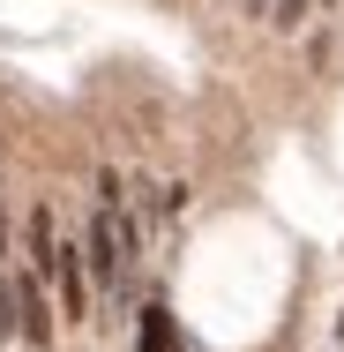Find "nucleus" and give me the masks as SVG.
Here are the masks:
<instances>
[{"label":"nucleus","mask_w":344,"mask_h":352,"mask_svg":"<svg viewBox=\"0 0 344 352\" xmlns=\"http://www.w3.org/2000/svg\"><path fill=\"white\" fill-rule=\"evenodd\" d=\"M45 278L60 285V315H68V322H82V315H90V263H82V248H75V240H53Z\"/></svg>","instance_id":"1"},{"label":"nucleus","mask_w":344,"mask_h":352,"mask_svg":"<svg viewBox=\"0 0 344 352\" xmlns=\"http://www.w3.org/2000/svg\"><path fill=\"white\" fill-rule=\"evenodd\" d=\"M15 330L30 345H53V300H45V270H23L15 278Z\"/></svg>","instance_id":"2"},{"label":"nucleus","mask_w":344,"mask_h":352,"mask_svg":"<svg viewBox=\"0 0 344 352\" xmlns=\"http://www.w3.org/2000/svg\"><path fill=\"white\" fill-rule=\"evenodd\" d=\"M53 240H60V232H53V210L38 203V210H30V270H45V263H53Z\"/></svg>","instance_id":"3"},{"label":"nucleus","mask_w":344,"mask_h":352,"mask_svg":"<svg viewBox=\"0 0 344 352\" xmlns=\"http://www.w3.org/2000/svg\"><path fill=\"white\" fill-rule=\"evenodd\" d=\"M142 352H172V315L165 307H142Z\"/></svg>","instance_id":"4"},{"label":"nucleus","mask_w":344,"mask_h":352,"mask_svg":"<svg viewBox=\"0 0 344 352\" xmlns=\"http://www.w3.org/2000/svg\"><path fill=\"white\" fill-rule=\"evenodd\" d=\"M307 8H314V0H277L270 23H277V30H299V23H307Z\"/></svg>","instance_id":"5"},{"label":"nucleus","mask_w":344,"mask_h":352,"mask_svg":"<svg viewBox=\"0 0 344 352\" xmlns=\"http://www.w3.org/2000/svg\"><path fill=\"white\" fill-rule=\"evenodd\" d=\"M15 338V292H0V345Z\"/></svg>","instance_id":"6"},{"label":"nucleus","mask_w":344,"mask_h":352,"mask_svg":"<svg viewBox=\"0 0 344 352\" xmlns=\"http://www.w3.org/2000/svg\"><path fill=\"white\" fill-rule=\"evenodd\" d=\"M0 263H8V210H0Z\"/></svg>","instance_id":"7"},{"label":"nucleus","mask_w":344,"mask_h":352,"mask_svg":"<svg viewBox=\"0 0 344 352\" xmlns=\"http://www.w3.org/2000/svg\"><path fill=\"white\" fill-rule=\"evenodd\" d=\"M337 352H344V322H337Z\"/></svg>","instance_id":"8"},{"label":"nucleus","mask_w":344,"mask_h":352,"mask_svg":"<svg viewBox=\"0 0 344 352\" xmlns=\"http://www.w3.org/2000/svg\"><path fill=\"white\" fill-rule=\"evenodd\" d=\"M330 8H344V0H330Z\"/></svg>","instance_id":"9"}]
</instances>
